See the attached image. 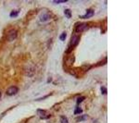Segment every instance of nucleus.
I'll use <instances>...</instances> for the list:
<instances>
[{"instance_id":"obj_18","label":"nucleus","mask_w":139,"mask_h":123,"mask_svg":"<svg viewBox=\"0 0 139 123\" xmlns=\"http://www.w3.org/2000/svg\"><path fill=\"white\" fill-rule=\"evenodd\" d=\"M0 97H1V92H0Z\"/></svg>"},{"instance_id":"obj_12","label":"nucleus","mask_w":139,"mask_h":123,"mask_svg":"<svg viewBox=\"0 0 139 123\" xmlns=\"http://www.w3.org/2000/svg\"><path fill=\"white\" fill-rule=\"evenodd\" d=\"M66 36H67V33L65 32V31H63L61 34H60V36H59V40L60 41H65L66 40Z\"/></svg>"},{"instance_id":"obj_14","label":"nucleus","mask_w":139,"mask_h":123,"mask_svg":"<svg viewBox=\"0 0 139 123\" xmlns=\"http://www.w3.org/2000/svg\"><path fill=\"white\" fill-rule=\"evenodd\" d=\"M83 100H84V96H81V97H78V99H77V106H80L81 102H82V101H83Z\"/></svg>"},{"instance_id":"obj_2","label":"nucleus","mask_w":139,"mask_h":123,"mask_svg":"<svg viewBox=\"0 0 139 123\" xmlns=\"http://www.w3.org/2000/svg\"><path fill=\"white\" fill-rule=\"evenodd\" d=\"M87 28H88V25L86 23H79V24L76 25V27H75V31H77V32H81V31L87 30Z\"/></svg>"},{"instance_id":"obj_3","label":"nucleus","mask_w":139,"mask_h":123,"mask_svg":"<svg viewBox=\"0 0 139 123\" xmlns=\"http://www.w3.org/2000/svg\"><path fill=\"white\" fill-rule=\"evenodd\" d=\"M17 36H18L17 31L16 30H11L8 32V41H13V40H15L16 38H17Z\"/></svg>"},{"instance_id":"obj_17","label":"nucleus","mask_w":139,"mask_h":123,"mask_svg":"<svg viewBox=\"0 0 139 123\" xmlns=\"http://www.w3.org/2000/svg\"><path fill=\"white\" fill-rule=\"evenodd\" d=\"M67 1H54L53 3H55V4H62V3H66Z\"/></svg>"},{"instance_id":"obj_16","label":"nucleus","mask_w":139,"mask_h":123,"mask_svg":"<svg viewBox=\"0 0 139 123\" xmlns=\"http://www.w3.org/2000/svg\"><path fill=\"white\" fill-rule=\"evenodd\" d=\"M49 95H50V94H48V95H45L44 97H42V98H37V99H35V101H41V100H44V99H46V98L48 97Z\"/></svg>"},{"instance_id":"obj_13","label":"nucleus","mask_w":139,"mask_h":123,"mask_svg":"<svg viewBox=\"0 0 139 123\" xmlns=\"http://www.w3.org/2000/svg\"><path fill=\"white\" fill-rule=\"evenodd\" d=\"M60 122L61 123H69V120L68 118L65 117V116H61L60 117Z\"/></svg>"},{"instance_id":"obj_7","label":"nucleus","mask_w":139,"mask_h":123,"mask_svg":"<svg viewBox=\"0 0 139 123\" xmlns=\"http://www.w3.org/2000/svg\"><path fill=\"white\" fill-rule=\"evenodd\" d=\"M94 14H95L94 9L88 8V9H86V14L83 16H80V18H81V19H89V18H91L92 16H94Z\"/></svg>"},{"instance_id":"obj_8","label":"nucleus","mask_w":139,"mask_h":123,"mask_svg":"<svg viewBox=\"0 0 139 123\" xmlns=\"http://www.w3.org/2000/svg\"><path fill=\"white\" fill-rule=\"evenodd\" d=\"M87 118H88L87 115H82V116L78 117V118H76V121H77V122H81V121H83V120H86Z\"/></svg>"},{"instance_id":"obj_10","label":"nucleus","mask_w":139,"mask_h":123,"mask_svg":"<svg viewBox=\"0 0 139 123\" xmlns=\"http://www.w3.org/2000/svg\"><path fill=\"white\" fill-rule=\"evenodd\" d=\"M82 112V109L81 108H80V107H79V106H77V107H76V108H75V109H74V114H75V115H78V114H81V113Z\"/></svg>"},{"instance_id":"obj_1","label":"nucleus","mask_w":139,"mask_h":123,"mask_svg":"<svg viewBox=\"0 0 139 123\" xmlns=\"http://www.w3.org/2000/svg\"><path fill=\"white\" fill-rule=\"evenodd\" d=\"M50 19H51V15H50L48 12H46V11L42 12L41 14L39 15V21H41V22H43V23L48 21Z\"/></svg>"},{"instance_id":"obj_9","label":"nucleus","mask_w":139,"mask_h":123,"mask_svg":"<svg viewBox=\"0 0 139 123\" xmlns=\"http://www.w3.org/2000/svg\"><path fill=\"white\" fill-rule=\"evenodd\" d=\"M64 14H65V16L67 17V18H72V11H71V9H65L64 10Z\"/></svg>"},{"instance_id":"obj_6","label":"nucleus","mask_w":139,"mask_h":123,"mask_svg":"<svg viewBox=\"0 0 139 123\" xmlns=\"http://www.w3.org/2000/svg\"><path fill=\"white\" fill-rule=\"evenodd\" d=\"M37 113L40 115L42 119H47V118L50 117L49 114H47L46 110H43V109H37Z\"/></svg>"},{"instance_id":"obj_15","label":"nucleus","mask_w":139,"mask_h":123,"mask_svg":"<svg viewBox=\"0 0 139 123\" xmlns=\"http://www.w3.org/2000/svg\"><path fill=\"white\" fill-rule=\"evenodd\" d=\"M100 90H101V93H102V94H107V88L106 87H103V86H102Z\"/></svg>"},{"instance_id":"obj_5","label":"nucleus","mask_w":139,"mask_h":123,"mask_svg":"<svg viewBox=\"0 0 139 123\" xmlns=\"http://www.w3.org/2000/svg\"><path fill=\"white\" fill-rule=\"evenodd\" d=\"M79 40H80V38H79V36L78 35H73L72 38V41H71V48H70V50L72 49L73 47H75V46H77V44L79 43Z\"/></svg>"},{"instance_id":"obj_4","label":"nucleus","mask_w":139,"mask_h":123,"mask_svg":"<svg viewBox=\"0 0 139 123\" xmlns=\"http://www.w3.org/2000/svg\"><path fill=\"white\" fill-rule=\"evenodd\" d=\"M18 92H19L18 87H16V86H10V87L7 90V94H8V95H14V94H16Z\"/></svg>"},{"instance_id":"obj_11","label":"nucleus","mask_w":139,"mask_h":123,"mask_svg":"<svg viewBox=\"0 0 139 123\" xmlns=\"http://www.w3.org/2000/svg\"><path fill=\"white\" fill-rule=\"evenodd\" d=\"M19 13H20L19 10H12L10 12V17L11 18H15V17H17V16L19 15Z\"/></svg>"}]
</instances>
